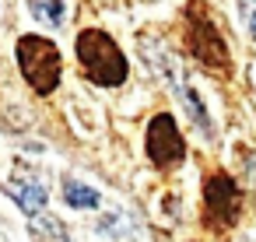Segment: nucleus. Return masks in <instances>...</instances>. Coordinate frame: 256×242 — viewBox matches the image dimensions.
<instances>
[{
  "mask_svg": "<svg viewBox=\"0 0 256 242\" xmlns=\"http://www.w3.org/2000/svg\"><path fill=\"white\" fill-rule=\"evenodd\" d=\"M18 67L39 95H50L60 84V50L42 36H22L18 39Z\"/></svg>",
  "mask_w": 256,
  "mask_h": 242,
  "instance_id": "nucleus-3",
  "label": "nucleus"
},
{
  "mask_svg": "<svg viewBox=\"0 0 256 242\" xmlns=\"http://www.w3.org/2000/svg\"><path fill=\"white\" fill-rule=\"evenodd\" d=\"M182 98H186V106H190V112H193L196 126H200V130H210V116H207V112H204V106L196 102V92H193V88H182Z\"/></svg>",
  "mask_w": 256,
  "mask_h": 242,
  "instance_id": "nucleus-10",
  "label": "nucleus"
},
{
  "mask_svg": "<svg viewBox=\"0 0 256 242\" xmlns=\"http://www.w3.org/2000/svg\"><path fill=\"white\" fill-rule=\"evenodd\" d=\"M242 214V193L238 182L228 172H210L204 179V224L214 232H228Z\"/></svg>",
  "mask_w": 256,
  "mask_h": 242,
  "instance_id": "nucleus-4",
  "label": "nucleus"
},
{
  "mask_svg": "<svg viewBox=\"0 0 256 242\" xmlns=\"http://www.w3.org/2000/svg\"><path fill=\"white\" fill-rule=\"evenodd\" d=\"M4 193H8V196H14V204H18L28 218L42 214V207H46V190H42L39 182H8V186H4Z\"/></svg>",
  "mask_w": 256,
  "mask_h": 242,
  "instance_id": "nucleus-6",
  "label": "nucleus"
},
{
  "mask_svg": "<svg viewBox=\"0 0 256 242\" xmlns=\"http://www.w3.org/2000/svg\"><path fill=\"white\" fill-rule=\"evenodd\" d=\"M64 200H67L70 207H84V210L98 207V193H95L92 186L78 182V179H67V182H64Z\"/></svg>",
  "mask_w": 256,
  "mask_h": 242,
  "instance_id": "nucleus-8",
  "label": "nucleus"
},
{
  "mask_svg": "<svg viewBox=\"0 0 256 242\" xmlns=\"http://www.w3.org/2000/svg\"><path fill=\"white\" fill-rule=\"evenodd\" d=\"M28 232H32V238L36 242H70V235H67V228H64V221L60 218H53V214H36L32 221H28Z\"/></svg>",
  "mask_w": 256,
  "mask_h": 242,
  "instance_id": "nucleus-7",
  "label": "nucleus"
},
{
  "mask_svg": "<svg viewBox=\"0 0 256 242\" xmlns=\"http://www.w3.org/2000/svg\"><path fill=\"white\" fill-rule=\"evenodd\" d=\"M186 53L204 70H210L214 78H228L232 74L228 46H224L218 25L210 22V14L204 11V4H190L186 8Z\"/></svg>",
  "mask_w": 256,
  "mask_h": 242,
  "instance_id": "nucleus-1",
  "label": "nucleus"
},
{
  "mask_svg": "<svg viewBox=\"0 0 256 242\" xmlns=\"http://www.w3.org/2000/svg\"><path fill=\"white\" fill-rule=\"evenodd\" d=\"M28 8L46 25H60L64 22V0H28Z\"/></svg>",
  "mask_w": 256,
  "mask_h": 242,
  "instance_id": "nucleus-9",
  "label": "nucleus"
},
{
  "mask_svg": "<svg viewBox=\"0 0 256 242\" xmlns=\"http://www.w3.org/2000/svg\"><path fill=\"white\" fill-rule=\"evenodd\" d=\"M78 60L84 67V78L95 81V84H102V88H116L130 74L123 50L106 32H98V28H84L78 36Z\"/></svg>",
  "mask_w": 256,
  "mask_h": 242,
  "instance_id": "nucleus-2",
  "label": "nucleus"
},
{
  "mask_svg": "<svg viewBox=\"0 0 256 242\" xmlns=\"http://www.w3.org/2000/svg\"><path fill=\"white\" fill-rule=\"evenodd\" d=\"M144 144H148V158H151L158 168H172V165L182 162V154H186L182 134H179V126H176V120H172L168 112H162V116H154V120L148 123Z\"/></svg>",
  "mask_w": 256,
  "mask_h": 242,
  "instance_id": "nucleus-5",
  "label": "nucleus"
},
{
  "mask_svg": "<svg viewBox=\"0 0 256 242\" xmlns=\"http://www.w3.org/2000/svg\"><path fill=\"white\" fill-rule=\"evenodd\" d=\"M246 4V22H249V32H252V39H256V0H242Z\"/></svg>",
  "mask_w": 256,
  "mask_h": 242,
  "instance_id": "nucleus-11",
  "label": "nucleus"
}]
</instances>
